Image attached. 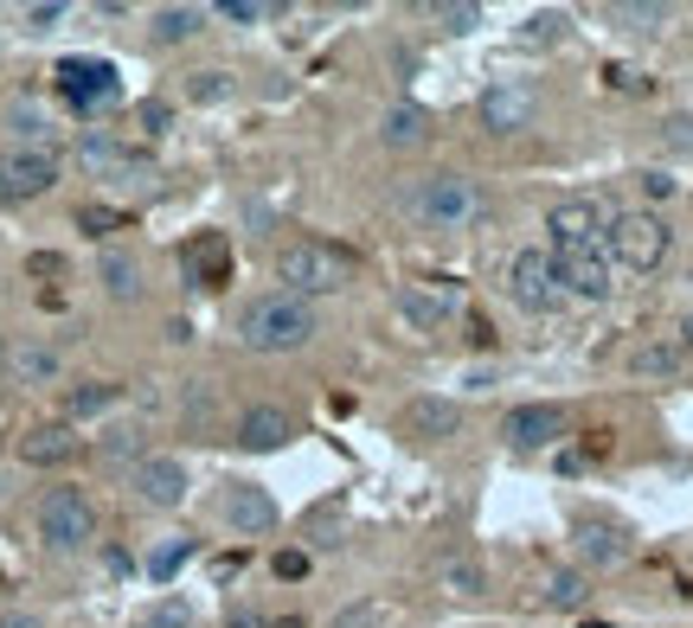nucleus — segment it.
<instances>
[{
    "label": "nucleus",
    "mask_w": 693,
    "mask_h": 628,
    "mask_svg": "<svg viewBox=\"0 0 693 628\" xmlns=\"http://www.w3.org/2000/svg\"><path fill=\"white\" fill-rule=\"evenodd\" d=\"M238 341L251 353H295L315 341V308L302 302V295H257V302H244V315H238Z\"/></svg>",
    "instance_id": "obj_1"
},
{
    "label": "nucleus",
    "mask_w": 693,
    "mask_h": 628,
    "mask_svg": "<svg viewBox=\"0 0 693 628\" xmlns=\"http://www.w3.org/2000/svg\"><path fill=\"white\" fill-rule=\"evenodd\" d=\"M225 97H231V77H225V71H200L193 103H225Z\"/></svg>",
    "instance_id": "obj_33"
},
{
    "label": "nucleus",
    "mask_w": 693,
    "mask_h": 628,
    "mask_svg": "<svg viewBox=\"0 0 693 628\" xmlns=\"http://www.w3.org/2000/svg\"><path fill=\"white\" fill-rule=\"evenodd\" d=\"M399 430H405L412 443H450V436L463 430V411H456L450 398H430V392H424V398H412V405L399 411Z\"/></svg>",
    "instance_id": "obj_13"
},
{
    "label": "nucleus",
    "mask_w": 693,
    "mask_h": 628,
    "mask_svg": "<svg viewBox=\"0 0 693 628\" xmlns=\"http://www.w3.org/2000/svg\"><path fill=\"white\" fill-rule=\"evenodd\" d=\"M437 20H443L450 33H476V26H482V7H437Z\"/></svg>",
    "instance_id": "obj_35"
},
{
    "label": "nucleus",
    "mask_w": 693,
    "mask_h": 628,
    "mask_svg": "<svg viewBox=\"0 0 693 628\" xmlns=\"http://www.w3.org/2000/svg\"><path fill=\"white\" fill-rule=\"evenodd\" d=\"M558 26H565V20H558V13H540V20H533V26H527V33H533V39H558Z\"/></svg>",
    "instance_id": "obj_43"
},
{
    "label": "nucleus",
    "mask_w": 693,
    "mask_h": 628,
    "mask_svg": "<svg viewBox=\"0 0 693 628\" xmlns=\"http://www.w3.org/2000/svg\"><path fill=\"white\" fill-rule=\"evenodd\" d=\"M379 623H386V610H379V603H346L328 628H379Z\"/></svg>",
    "instance_id": "obj_32"
},
{
    "label": "nucleus",
    "mask_w": 693,
    "mask_h": 628,
    "mask_svg": "<svg viewBox=\"0 0 693 628\" xmlns=\"http://www.w3.org/2000/svg\"><path fill=\"white\" fill-rule=\"evenodd\" d=\"M546 231H553V257H578V251H610V218L597 200H565L546 212Z\"/></svg>",
    "instance_id": "obj_6"
},
{
    "label": "nucleus",
    "mask_w": 693,
    "mask_h": 628,
    "mask_svg": "<svg viewBox=\"0 0 693 628\" xmlns=\"http://www.w3.org/2000/svg\"><path fill=\"white\" fill-rule=\"evenodd\" d=\"M668 148L693 154V116H675V123H668Z\"/></svg>",
    "instance_id": "obj_39"
},
{
    "label": "nucleus",
    "mask_w": 693,
    "mask_h": 628,
    "mask_svg": "<svg viewBox=\"0 0 693 628\" xmlns=\"http://www.w3.org/2000/svg\"><path fill=\"white\" fill-rule=\"evenodd\" d=\"M39 539H46L52 552L90 546V539H97V507H90V494H77V488L46 494V500H39Z\"/></svg>",
    "instance_id": "obj_4"
},
{
    "label": "nucleus",
    "mask_w": 693,
    "mask_h": 628,
    "mask_svg": "<svg viewBox=\"0 0 693 628\" xmlns=\"http://www.w3.org/2000/svg\"><path fill=\"white\" fill-rule=\"evenodd\" d=\"M141 123L148 129H167V103H141Z\"/></svg>",
    "instance_id": "obj_45"
},
{
    "label": "nucleus",
    "mask_w": 693,
    "mask_h": 628,
    "mask_svg": "<svg viewBox=\"0 0 693 628\" xmlns=\"http://www.w3.org/2000/svg\"><path fill=\"white\" fill-rule=\"evenodd\" d=\"M584 597H591L584 571H553V584H546V603L553 610H584Z\"/></svg>",
    "instance_id": "obj_25"
},
{
    "label": "nucleus",
    "mask_w": 693,
    "mask_h": 628,
    "mask_svg": "<svg viewBox=\"0 0 693 628\" xmlns=\"http://www.w3.org/2000/svg\"><path fill=\"white\" fill-rule=\"evenodd\" d=\"M59 20H65V7H59V0H46V7H26V26H33V33H52Z\"/></svg>",
    "instance_id": "obj_37"
},
{
    "label": "nucleus",
    "mask_w": 693,
    "mask_h": 628,
    "mask_svg": "<svg viewBox=\"0 0 693 628\" xmlns=\"http://www.w3.org/2000/svg\"><path fill=\"white\" fill-rule=\"evenodd\" d=\"M642 193H648V200H668V193H675V180H668V174H642Z\"/></svg>",
    "instance_id": "obj_40"
},
{
    "label": "nucleus",
    "mask_w": 693,
    "mask_h": 628,
    "mask_svg": "<svg viewBox=\"0 0 693 628\" xmlns=\"http://www.w3.org/2000/svg\"><path fill=\"white\" fill-rule=\"evenodd\" d=\"M136 628H193V610L187 603H154V610H141Z\"/></svg>",
    "instance_id": "obj_31"
},
{
    "label": "nucleus",
    "mask_w": 693,
    "mask_h": 628,
    "mask_svg": "<svg viewBox=\"0 0 693 628\" xmlns=\"http://www.w3.org/2000/svg\"><path fill=\"white\" fill-rule=\"evenodd\" d=\"M0 628H46V623H39V616H26V610H7V616H0Z\"/></svg>",
    "instance_id": "obj_46"
},
{
    "label": "nucleus",
    "mask_w": 693,
    "mask_h": 628,
    "mask_svg": "<svg viewBox=\"0 0 693 628\" xmlns=\"http://www.w3.org/2000/svg\"><path fill=\"white\" fill-rule=\"evenodd\" d=\"M59 187V161L46 154V148H7L0 154V200L13 206V200H39V193H52Z\"/></svg>",
    "instance_id": "obj_8"
},
{
    "label": "nucleus",
    "mask_w": 693,
    "mask_h": 628,
    "mask_svg": "<svg viewBox=\"0 0 693 628\" xmlns=\"http://www.w3.org/2000/svg\"><path fill=\"white\" fill-rule=\"evenodd\" d=\"M565 411L558 405H520V411H507V423H501V436L514 443V449H553L558 436H565Z\"/></svg>",
    "instance_id": "obj_12"
},
{
    "label": "nucleus",
    "mask_w": 693,
    "mask_h": 628,
    "mask_svg": "<svg viewBox=\"0 0 693 628\" xmlns=\"http://www.w3.org/2000/svg\"><path fill=\"white\" fill-rule=\"evenodd\" d=\"M610 20L629 26V33H655V26H668V7H648V0H623V7H610Z\"/></svg>",
    "instance_id": "obj_26"
},
{
    "label": "nucleus",
    "mask_w": 693,
    "mask_h": 628,
    "mask_svg": "<svg viewBox=\"0 0 693 628\" xmlns=\"http://www.w3.org/2000/svg\"><path fill=\"white\" fill-rule=\"evenodd\" d=\"M681 366V353L675 347H642L635 353V372H675Z\"/></svg>",
    "instance_id": "obj_34"
},
{
    "label": "nucleus",
    "mask_w": 693,
    "mask_h": 628,
    "mask_svg": "<svg viewBox=\"0 0 693 628\" xmlns=\"http://www.w3.org/2000/svg\"><path fill=\"white\" fill-rule=\"evenodd\" d=\"M200 20H206L200 7H161V13H154V39H167V46H174V39H193Z\"/></svg>",
    "instance_id": "obj_23"
},
{
    "label": "nucleus",
    "mask_w": 693,
    "mask_h": 628,
    "mask_svg": "<svg viewBox=\"0 0 693 628\" xmlns=\"http://www.w3.org/2000/svg\"><path fill=\"white\" fill-rule=\"evenodd\" d=\"M187 559H193V539H167V546H154V552H148V577H154V584H167Z\"/></svg>",
    "instance_id": "obj_27"
},
{
    "label": "nucleus",
    "mask_w": 693,
    "mask_h": 628,
    "mask_svg": "<svg viewBox=\"0 0 693 628\" xmlns=\"http://www.w3.org/2000/svg\"><path fill=\"white\" fill-rule=\"evenodd\" d=\"M97 277H103V289L116 295V302H129L141 289V264L129 257V251H103V264H97Z\"/></svg>",
    "instance_id": "obj_21"
},
{
    "label": "nucleus",
    "mask_w": 693,
    "mask_h": 628,
    "mask_svg": "<svg viewBox=\"0 0 693 628\" xmlns=\"http://www.w3.org/2000/svg\"><path fill=\"white\" fill-rule=\"evenodd\" d=\"M482 206V193H476V180L469 174H430V180H417L412 193V218L424 231H456V225H469Z\"/></svg>",
    "instance_id": "obj_3"
},
{
    "label": "nucleus",
    "mask_w": 693,
    "mask_h": 628,
    "mask_svg": "<svg viewBox=\"0 0 693 628\" xmlns=\"http://www.w3.org/2000/svg\"><path fill=\"white\" fill-rule=\"evenodd\" d=\"M527 123H533V90H527V84H494L482 97V129L514 136V129H527Z\"/></svg>",
    "instance_id": "obj_14"
},
{
    "label": "nucleus",
    "mask_w": 693,
    "mask_h": 628,
    "mask_svg": "<svg viewBox=\"0 0 693 628\" xmlns=\"http://www.w3.org/2000/svg\"><path fill=\"white\" fill-rule=\"evenodd\" d=\"M59 84H65V97L77 110H103V103L116 97V65H110V59H65V65H59Z\"/></svg>",
    "instance_id": "obj_9"
},
{
    "label": "nucleus",
    "mask_w": 693,
    "mask_h": 628,
    "mask_svg": "<svg viewBox=\"0 0 693 628\" xmlns=\"http://www.w3.org/2000/svg\"><path fill=\"white\" fill-rule=\"evenodd\" d=\"M26 270H33V277H59V270H65V257H52V251H39V257H33Z\"/></svg>",
    "instance_id": "obj_41"
},
{
    "label": "nucleus",
    "mask_w": 693,
    "mask_h": 628,
    "mask_svg": "<svg viewBox=\"0 0 693 628\" xmlns=\"http://www.w3.org/2000/svg\"><path fill=\"white\" fill-rule=\"evenodd\" d=\"M225 520H231V526H238V533H244V539H257V533H277V500H270V494L264 488H251V482H238V488L225 494Z\"/></svg>",
    "instance_id": "obj_15"
},
{
    "label": "nucleus",
    "mask_w": 693,
    "mask_h": 628,
    "mask_svg": "<svg viewBox=\"0 0 693 628\" xmlns=\"http://www.w3.org/2000/svg\"><path fill=\"white\" fill-rule=\"evenodd\" d=\"M187 270H193V282H206V289H218V282H225L231 257H225V238H218V231H206V238L187 251Z\"/></svg>",
    "instance_id": "obj_20"
},
{
    "label": "nucleus",
    "mask_w": 693,
    "mask_h": 628,
    "mask_svg": "<svg viewBox=\"0 0 693 628\" xmlns=\"http://www.w3.org/2000/svg\"><path fill=\"white\" fill-rule=\"evenodd\" d=\"M399 315L412 321L417 334H443L450 328V302L443 295H424V289H399Z\"/></svg>",
    "instance_id": "obj_19"
},
{
    "label": "nucleus",
    "mask_w": 693,
    "mask_h": 628,
    "mask_svg": "<svg viewBox=\"0 0 693 628\" xmlns=\"http://www.w3.org/2000/svg\"><path fill=\"white\" fill-rule=\"evenodd\" d=\"M553 264H558V282H565V295L604 302V295L617 289V264H610V251H578V257H553Z\"/></svg>",
    "instance_id": "obj_10"
},
{
    "label": "nucleus",
    "mask_w": 693,
    "mask_h": 628,
    "mask_svg": "<svg viewBox=\"0 0 693 628\" xmlns=\"http://www.w3.org/2000/svg\"><path fill=\"white\" fill-rule=\"evenodd\" d=\"M604 77H610L617 90H642V77H635V71H623V65H610V71H604Z\"/></svg>",
    "instance_id": "obj_44"
},
{
    "label": "nucleus",
    "mask_w": 693,
    "mask_h": 628,
    "mask_svg": "<svg viewBox=\"0 0 693 628\" xmlns=\"http://www.w3.org/2000/svg\"><path fill=\"white\" fill-rule=\"evenodd\" d=\"M507 295H514L527 315H553L558 302H565V282H558L553 251H520V257L507 264Z\"/></svg>",
    "instance_id": "obj_7"
},
{
    "label": "nucleus",
    "mask_w": 693,
    "mask_h": 628,
    "mask_svg": "<svg viewBox=\"0 0 693 628\" xmlns=\"http://www.w3.org/2000/svg\"><path fill=\"white\" fill-rule=\"evenodd\" d=\"M681 341H688V353H693V315H688V321H681Z\"/></svg>",
    "instance_id": "obj_48"
},
{
    "label": "nucleus",
    "mask_w": 693,
    "mask_h": 628,
    "mask_svg": "<svg viewBox=\"0 0 693 628\" xmlns=\"http://www.w3.org/2000/svg\"><path fill=\"white\" fill-rule=\"evenodd\" d=\"M578 552L591 564H623L629 559V533L610 520H578Z\"/></svg>",
    "instance_id": "obj_18"
},
{
    "label": "nucleus",
    "mask_w": 693,
    "mask_h": 628,
    "mask_svg": "<svg viewBox=\"0 0 693 628\" xmlns=\"http://www.w3.org/2000/svg\"><path fill=\"white\" fill-rule=\"evenodd\" d=\"M110 405H116V385H77L65 398L71 418H97V411H110Z\"/></svg>",
    "instance_id": "obj_28"
},
{
    "label": "nucleus",
    "mask_w": 693,
    "mask_h": 628,
    "mask_svg": "<svg viewBox=\"0 0 693 628\" xmlns=\"http://www.w3.org/2000/svg\"><path fill=\"white\" fill-rule=\"evenodd\" d=\"M231 628H270L264 616H231Z\"/></svg>",
    "instance_id": "obj_47"
},
{
    "label": "nucleus",
    "mask_w": 693,
    "mask_h": 628,
    "mask_svg": "<svg viewBox=\"0 0 693 628\" xmlns=\"http://www.w3.org/2000/svg\"><path fill=\"white\" fill-rule=\"evenodd\" d=\"M277 277L289 282V295H335V289H346V277H353V257L346 251H335V244H315V238H295V244H282L277 251Z\"/></svg>",
    "instance_id": "obj_2"
},
{
    "label": "nucleus",
    "mask_w": 693,
    "mask_h": 628,
    "mask_svg": "<svg viewBox=\"0 0 693 628\" xmlns=\"http://www.w3.org/2000/svg\"><path fill=\"white\" fill-rule=\"evenodd\" d=\"M187 462L180 456H141L136 462V494L148 500V507H180L187 500Z\"/></svg>",
    "instance_id": "obj_11"
},
{
    "label": "nucleus",
    "mask_w": 693,
    "mask_h": 628,
    "mask_svg": "<svg viewBox=\"0 0 693 628\" xmlns=\"http://www.w3.org/2000/svg\"><path fill=\"white\" fill-rule=\"evenodd\" d=\"M116 161H123V154H116L103 136H84V141H77V167H84V174H103V167H116Z\"/></svg>",
    "instance_id": "obj_30"
},
{
    "label": "nucleus",
    "mask_w": 693,
    "mask_h": 628,
    "mask_svg": "<svg viewBox=\"0 0 693 628\" xmlns=\"http://www.w3.org/2000/svg\"><path fill=\"white\" fill-rule=\"evenodd\" d=\"M218 13L238 20V26H257V20H264V0H218Z\"/></svg>",
    "instance_id": "obj_36"
},
{
    "label": "nucleus",
    "mask_w": 693,
    "mask_h": 628,
    "mask_svg": "<svg viewBox=\"0 0 693 628\" xmlns=\"http://www.w3.org/2000/svg\"><path fill=\"white\" fill-rule=\"evenodd\" d=\"M610 264H623V270H662V257H668V225L655 218V212H623V218H610Z\"/></svg>",
    "instance_id": "obj_5"
},
{
    "label": "nucleus",
    "mask_w": 693,
    "mask_h": 628,
    "mask_svg": "<svg viewBox=\"0 0 693 628\" xmlns=\"http://www.w3.org/2000/svg\"><path fill=\"white\" fill-rule=\"evenodd\" d=\"M386 148H417V141L430 136V123H424V110L417 103H399V110H386Z\"/></svg>",
    "instance_id": "obj_22"
},
{
    "label": "nucleus",
    "mask_w": 693,
    "mask_h": 628,
    "mask_svg": "<svg viewBox=\"0 0 693 628\" xmlns=\"http://www.w3.org/2000/svg\"><path fill=\"white\" fill-rule=\"evenodd\" d=\"M443 590H450V597H482L488 571L476 559H450V564H443Z\"/></svg>",
    "instance_id": "obj_24"
},
{
    "label": "nucleus",
    "mask_w": 693,
    "mask_h": 628,
    "mask_svg": "<svg viewBox=\"0 0 693 628\" xmlns=\"http://www.w3.org/2000/svg\"><path fill=\"white\" fill-rule=\"evenodd\" d=\"M277 577H308V559H302V552H282V559H277Z\"/></svg>",
    "instance_id": "obj_42"
},
{
    "label": "nucleus",
    "mask_w": 693,
    "mask_h": 628,
    "mask_svg": "<svg viewBox=\"0 0 693 628\" xmlns=\"http://www.w3.org/2000/svg\"><path fill=\"white\" fill-rule=\"evenodd\" d=\"M110 225H123L116 206H84V231H110Z\"/></svg>",
    "instance_id": "obj_38"
},
{
    "label": "nucleus",
    "mask_w": 693,
    "mask_h": 628,
    "mask_svg": "<svg viewBox=\"0 0 693 628\" xmlns=\"http://www.w3.org/2000/svg\"><path fill=\"white\" fill-rule=\"evenodd\" d=\"M13 372H20V379H33V385H39V379H59V353H52V347H26L20 359H13Z\"/></svg>",
    "instance_id": "obj_29"
},
{
    "label": "nucleus",
    "mask_w": 693,
    "mask_h": 628,
    "mask_svg": "<svg viewBox=\"0 0 693 628\" xmlns=\"http://www.w3.org/2000/svg\"><path fill=\"white\" fill-rule=\"evenodd\" d=\"M289 436H295V418H289L282 405H251V411L238 418V443H244V449H257V456L282 449Z\"/></svg>",
    "instance_id": "obj_16"
},
{
    "label": "nucleus",
    "mask_w": 693,
    "mask_h": 628,
    "mask_svg": "<svg viewBox=\"0 0 693 628\" xmlns=\"http://www.w3.org/2000/svg\"><path fill=\"white\" fill-rule=\"evenodd\" d=\"M20 456L33 469H65L71 456H77V436H71V423H39V430L20 436Z\"/></svg>",
    "instance_id": "obj_17"
}]
</instances>
